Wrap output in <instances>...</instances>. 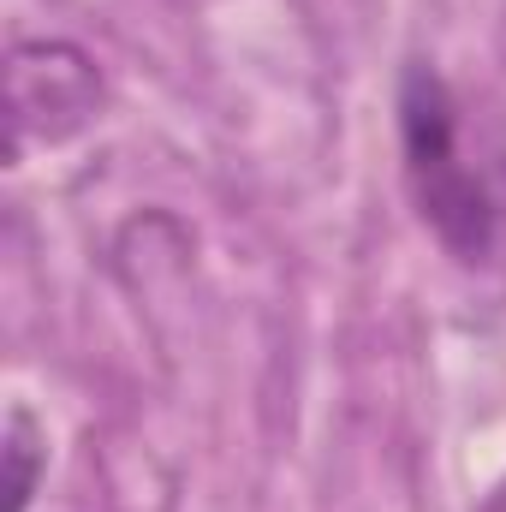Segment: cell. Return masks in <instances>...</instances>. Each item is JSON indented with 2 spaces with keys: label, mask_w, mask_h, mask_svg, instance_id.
I'll use <instances>...</instances> for the list:
<instances>
[{
  "label": "cell",
  "mask_w": 506,
  "mask_h": 512,
  "mask_svg": "<svg viewBox=\"0 0 506 512\" xmlns=\"http://www.w3.org/2000/svg\"><path fill=\"white\" fill-rule=\"evenodd\" d=\"M399 143H405V185L417 197L423 227L459 262H489L501 239V209L483 173L459 155V108L441 72L429 66H411L399 84Z\"/></svg>",
  "instance_id": "obj_1"
},
{
  "label": "cell",
  "mask_w": 506,
  "mask_h": 512,
  "mask_svg": "<svg viewBox=\"0 0 506 512\" xmlns=\"http://www.w3.org/2000/svg\"><path fill=\"white\" fill-rule=\"evenodd\" d=\"M102 72L78 42H12L6 54V126L12 155L24 149H54L102 114Z\"/></svg>",
  "instance_id": "obj_2"
},
{
  "label": "cell",
  "mask_w": 506,
  "mask_h": 512,
  "mask_svg": "<svg viewBox=\"0 0 506 512\" xmlns=\"http://www.w3.org/2000/svg\"><path fill=\"white\" fill-rule=\"evenodd\" d=\"M36 465H42V441L30 411H12L6 423V512H24L36 495Z\"/></svg>",
  "instance_id": "obj_3"
}]
</instances>
